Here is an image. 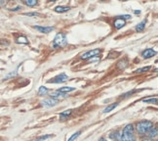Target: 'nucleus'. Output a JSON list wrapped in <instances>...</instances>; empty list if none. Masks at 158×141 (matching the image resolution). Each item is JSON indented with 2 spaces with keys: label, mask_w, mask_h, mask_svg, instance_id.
<instances>
[{
  "label": "nucleus",
  "mask_w": 158,
  "mask_h": 141,
  "mask_svg": "<svg viewBox=\"0 0 158 141\" xmlns=\"http://www.w3.org/2000/svg\"><path fill=\"white\" fill-rule=\"evenodd\" d=\"M68 79H69V77L66 76L65 73H60V75L52 78L51 81H48V82L49 83H63V82H65Z\"/></svg>",
  "instance_id": "nucleus-4"
},
{
  "label": "nucleus",
  "mask_w": 158,
  "mask_h": 141,
  "mask_svg": "<svg viewBox=\"0 0 158 141\" xmlns=\"http://www.w3.org/2000/svg\"><path fill=\"white\" fill-rule=\"evenodd\" d=\"M17 43H21V44H27L28 43V40L26 36H20V37H18L17 40H16Z\"/></svg>",
  "instance_id": "nucleus-15"
},
{
  "label": "nucleus",
  "mask_w": 158,
  "mask_h": 141,
  "mask_svg": "<svg viewBox=\"0 0 158 141\" xmlns=\"http://www.w3.org/2000/svg\"><path fill=\"white\" fill-rule=\"evenodd\" d=\"M59 100L57 99H54V98H47V99H44L41 101V105L45 107V108H51V107H54L56 106L58 104Z\"/></svg>",
  "instance_id": "nucleus-5"
},
{
  "label": "nucleus",
  "mask_w": 158,
  "mask_h": 141,
  "mask_svg": "<svg viewBox=\"0 0 158 141\" xmlns=\"http://www.w3.org/2000/svg\"><path fill=\"white\" fill-rule=\"evenodd\" d=\"M50 137H51L50 134H47V135H42V136L38 137V138H36V139L33 140V141H44V140H46V139H48V138H50Z\"/></svg>",
  "instance_id": "nucleus-22"
},
{
  "label": "nucleus",
  "mask_w": 158,
  "mask_h": 141,
  "mask_svg": "<svg viewBox=\"0 0 158 141\" xmlns=\"http://www.w3.org/2000/svg\"><path fill=\"white\" fill-rule=\"evenodd\" d=\"M125 24H126V22L123 19H121V18L117 17L116 20L114 21V28L116 29H122L125 26Z\"/></svg>",
  "instance_id": "nucleus-9"
},
{
  "label": "nucleus",
  "mask_w": 158,
  "mask_h": 141,
  "mask_svg": "<svg viewBox=\"0 0 158 141\" xmlns=\"http://www.w3.org/2000/svg\"><path fill=\"white\" fill-rule=\"evenodd\" d=\"M135 92H136V90H132V91H130V92H127V93L123 94L122 96H121V98H126V97H128V96H131L133 93H135Z\"/></svg>",
  "instance_id": "nucleus-24"
},
{
  "label": "nucleus",
  "mask_w": 158,
  "mask_h": 141,
  "mask_svg": "<svg viewBox=\"0 0 158 141\" xmlns=\"http://www.w3.org/2000/svg\"><path fill=\"white\" fill-rule=\"evenodd\" d=\"M48 92H49V90H48L47 87H45V86H40V87H39V90H38V95H40V96H44V95H46Z\"/></svg>",
  "instance_id": "nucleus-17"
},
{
  "label": "nucleus",
  "mask_w": 158,
  "mask_h": 141,
  "mask_svg": "<svg viewBox=\"0 0 158 141\" xmlns=\"http://www.w3.org/2000/svg\"><path fill=\"white\" fill-rule=\"evenodd\" d=\"M70 8L68 7V6H57L56 8H55V12H57V13H64V12H68Z\"/></svg>",
  "instance_id": "nucleus-13"
},
{
  "label": "nucleus",
  "mask_w": 158,
  "mask_h": 141,
  "mask_svg": "<svg viewBox=\"0 0 158 141\" xmlns=\"http://www.w3.org/2000/svg\"><path fill=\"white\" fill-rule=\"evenodd\" d=\"M63 97H65V94H64V93H60V92H58V91L51 93V98H54V99H57V100H58L59 98H63Z\"/></svg>",
  "instance_id": "nucleus-18"
},
{
  "label": "nucleus",
  "mask_w": 158,
  "mask_h": 141,
  "mask_svg": "<svg viewBox=\"0 0 158 141\" xmlns=\"http://www.w3.org/2000/svg\"><path fill=\"white\" fill-rule=\"evenodd\" d=\"M98 141H107V140H106V139L105 137H101V138H100V139H99Z\"/></svg>",
  "instance_id": "nucleus-29"
},
{
  "label": "nucleus",
  "mask_w": 158,
  "mask_h": 141,
  "mask_svg": "<svg viewBox=\"0 0 158 141\" xmlns=\"http://www.w3.org/2000/svg\"><path fill=\"white\" fill-rule=\"evenodd\" d=\"M143 102L144 103H156L157 98H148V99H143Z\"/></svg>",
  "instance_id": "nucleus-23"
},
{
  "label": "nucleus",
  "mask_w": 158,
  "mask_h": 141,
  "mask_svg": "<svg viewBox=\"0 0 158 141\" xmlns=\"http://www.w3.org/2000/svg\"><path fill=\"white\" fill-rule=\"evenodd\" d=\"M148 134V137L151 138V139H153L157 136V134H158V130H157V127L156 126H152L150 128V130H148V132L147 133Z\"/></svg>",
  "instance_id": "nucleus-10"
},
{
  "label": "nucleus",
  "mask_w": 158,
  "mask_h": 141,
  "mask_svg": "<svg viewBox=\"0 0 158 141\" xmlns=\"http://www.w3.org/2000/svg\"><path fill=\"white\" fill-rule=\"evenodd\" d=\"M134 126L132 124L127 125L122 132H119L116 137V141H136L135 135H134Z\"/></svg>",
  "instance_id": "nucleus-1"
},
{
  "label": "nucleus",
  "mask_w": 158,
  "mask_h": 141,
  "mask_svg": "<svg viewBox=\"0 0 158 141\" xmlns=\"http://www.w3.org/2000/svg\"><path fill=\"white\" fill-rule=\"evenodd\" d=\"M145 24H147V20H143V21H142L141 23H139L137 26H136V30L138 33H141V32H143V30L144 29V28H145Z\"/></svg>",
  "instance_id": "nucleus-12"
},
{
  "label": "nucleus",
  "mask_w": 158,
  "mask_h": 141,
  "mask_svg": "<svg viewBox=\"0 0 158 141\" xmlns=\"http://www.w3.org/2000/svg\"><path fill=\"white\" fill-rule=\"evenodd\" d=\"M151 67L150 66H148V67H143V68H141V69H138L135 71V73H144V72H148L150 70Z\"/></svg>",
  "instance_id": "nucleus-21"
},
{
  "label": "nucleus",
  "mask_w": 158,
  "mask_h": 141,
  "mask_svg": "<svg viewBox=\"0 0 158 141\" xmlns=\"http://www.w3.org/2000/svg\"><path fill=\"white\" fill-rule=\"evenodd\" d=\"M81 134V130H78V131H76L75 133H73L71 135V137L68 140V141H75L78 137H79V135Z\"/></svg>",
  "instance_id": "nucleus-20"
},
{
  "label": "nucleus",
  "mask_w": 158,
  "mask_h": 141,
  "mask_svg": "<svg viewBox=\"0 0 158 141\" xmlns=\"http://www.w3.org/2000/svg\"><path fill=\"white\" fill-rule=\"evenodd\" d=\"M153 126V124L150 121H141L136 126V130L139 135H145L148 130Z\"/></svg>",
  "instance_id": "nucleus-2"
},
{
  "label": "nucleus",
  "mask_w": 158,
  "mask_h": 141,
  "mask_svg": "<svg viewBox=\"0 0 158 141\" xmlns=\"http://www.w3.org/2000/svg\"><path fill=\"white\" fill-rule=\"evenodd\" d=\"M134 12H135V14H139V13H141V11H134Z\"/></svg>",
  "instance_id": "nucleus-30"
},
{
  "label": "nucleus",
  "mask_w": 158,
  "mask_h": 141,
  "mask_svg": "<svg viewBox=\"0 0 158 141\" xmlns=\"http://www.w3.org/2000/svg\"><path fill=\"white\" fill-rule=\"evenodd\" d=\"M71 113H72V110H66V111H64V112H63V113H60V120H64V119H66Z\"/></svg>",
  "instance_id": "nucleus-16"
},
{
  "label": "nucleus",
  "mask_w": 158,
  "mask_h": 141,
  "mask_svg": "<svg viewBox=\"0 0 158 141\" xmlns=\"http://www.w3.org/2000/svg\"><path fill=\"white\" fill-rule=\"evenodd\" d=\"M101 52H102L101 49H94V50H90V51H88L86 53H84L82 56H81V59H83V60L91 59V58L97 56V55L101 54Z\"/></svg>",
  "instance_id": "nucleus-6"
},
{
  "label": "nucleus",
  "mask_w": 158,
  "mask_h": 141,
  "mask_svg": "<svg viewBox=\"0 0 158 141\" xmlns=\"http://www.w3.org/2000/svg\"><path fill=\"white\" fill-rule=\"evenodd\" d=\"M75 90V87H71V86H64V87H60L59 88L57 91L60 93H69V92H71V91H74Z\"/></svg>",
  "instance_id": "nucleus-11"
},
{
  "label": "nucleus",
  "mask_w": 158,
  "mask_h": 141,
  "mask_svg": "<svg viewBox=\"0 0 158 141\" xmlns=\"http://www.w3.org/2000/svg\"><path fill=\"white\" fill-rule=\"evenodd\" d=\"M25 15H27V16H34V17L38 16V14H37V13H26Z\"/></svg>",
  "instance_id": "nucleus-26"
},
{
  "label": "nucleus",
  "mask_w": 158,
  "mask_h": 141,
  "mask_svg": "<svg viewBox=\"0 0 158 141\" xmlns=\"http://www.w3.org/2000/svg\"><path fill=\"white\" fill-rule=\"evenodd\" d=\"M154 55H156V51L153 50L152 48H148L142 52V57L144 59H149L151 57H153Z\"/></svg>",
  "instance_id": "nucleus-7"
},
{
  "label": "nucleus",
  "mask_w": 158,
  "mask_h": 141,
  "mask_svg": "<svg viewBox=\"0 0 158 141\" xmlns=\"http://www.w3.org/2000/svg\"><path fill=\"white\" fill-rule=\"evenodd\" d=\"M23 3L27 6H29V7H33V6L37 5V1H36V0H25Z\"/></svg>",
  "instance_id": "nucleus-19"
},
{
  "label": "nucleus",
  "mask_w": 158,
  "mask_h": 141,
  "mask_svg": "<svg viewBox=\"0 0 158 141\" xmlns=\"http://www.w3.org/2000/svg\"><path fill=\"white\" fill-rule=\"evenodd\" d=\"M118 18H121V19H123L125 21V20L131 19V16L130 15H123V16H118Z\"/></svg>",
  "instance_id": "nucleus-25"
},
{
  "label": "nucleus",
  "mask_w": 158,
  "mask_h": 141,
  "mask_svg": "<svg viewBox=\"0 0 158 141\" xmlns=\"http://www.w3.org/2000/svg\"><path fill=\"white\" fill-rule=\"evenodd\" d=\"M118 105H119V103H117V102L116 103H113V104H110V105H108L106 108L104 109V113H109V112H111L112 110H114Z\"/></svg>",
  "instance_id": "nucleus-14"
},
{
  "label": "nucleus",
  "mask_w": 158,
  "mask_h": 141,
  "mask_svg": "<svg viewBox=\"0 0 158 141\" xmlns=\"http://www.w3.org/2000/svg\"><path fill=\"white\" fill-rule=\"evenodd\" d=\"M68 44V39H66V35L63 33H60L56 34L53 41V48L57 49V48H62L64 47Z\"/></svg>",
  "instance_id": "nucleus-3"
},
{
  "label": "nucleus",
  "mask_w": 158,
  "mask_h": 141,
  "mask_svg": "<svg viewBox=\"0 0 158 141\" xmlns=\"http://www.w3.org/2000/svg\"><path fill=\"white\" fill-rule=\"evenodd\" d=\"M142 141H152V139L149 138V137H145V138H143Z\"/></svg>",
  "instance_id": "nucleus-28"
},
{
  "label": "nucleus",
  "mask_w": 158,
  "mask_h": 141,
  "mask_svg": "<svg viewBox=\"0 0 158 141\" xmlns=\"http://www.w3.org/2000/svg\"><path fill=\"white\" fill-rule=\"evenodd\" d=\"M21 9V7L20 6H18V7H16V8H12V9H10L11 11H19Z\"/></svg>",
  "instance_id": "nucleus-27"
},
{
  "label": "nucleus",
  "mask_w": 158,
  "mask_h": 141,
  "mask_svg": "<svg viewBox=\"0 0 158 141\" xmlns=\"http://www.w3.org/2000/svg\"><path fill=\"white\" fill-rule=\"evenodd\" d=\"M33 29H35L36 30H38L39 33H49L55 29L54 27H39V26H33Z\"/></svg>",
  "instance_id": "nucleus-8"
}]
</instances>
